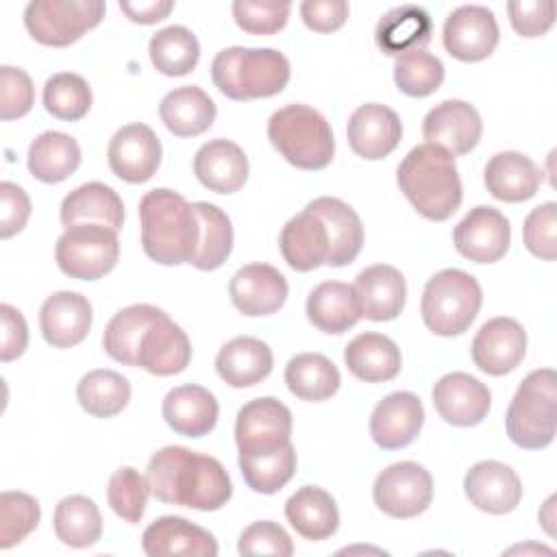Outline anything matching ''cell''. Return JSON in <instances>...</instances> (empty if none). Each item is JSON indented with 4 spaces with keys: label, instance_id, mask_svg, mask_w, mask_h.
<instances>
[{
    "label": "cell",
    "instance_id": "obj_17",
    "mask_svg": "<svg viewBox=\"0 0 557 557\" xmlns=\"http://www.w3.org/2000/svg\"><path fill=\"white\" fill-rule=\"evenodd\" d=\"M346 137L355 154L379 161L396 150L403 137V124L396 111L385 104L368 102L352 111L346 126Z\"/></svg>",
    "mask_w": 557,
    "mask_h": 557
},
{
    "label": "cell",
    "instance_id": "obj_31",
    "mask_svg": "<svg viewBox=\"0 0 557 557\" xmlns=\"http://www.w3.org/2000/svg\"><path fill=\"white\" fill-rule=\"evenodd\" d=\"M272 350L259 337L242 335L226 342L218 357L215 370L220 379L231 387H250L261 383L272 372Z\"/></svg>",
    "mask_w": 557,
    "mask_h": 557
},
{
    "label": "cell",
    "instance_id": "obj_1",
    "mask_svg": "<svg viewBox=\"0 0 557 557\" xmlns=\"http://www.w3.org/2000/svg\"><path fill=\"white\" fill-rule=\"evenodd\" d=\"M146 479L157 500L198 511H218L233 496V483L224 466L215 457L185 446L157 450L148 461Z\"/></svg>",
    "mask_w": 557,
    "mask_h": 557
},
{
    "label": "cell",
    "instance_id": "obj_22",
    "mask_svg": "<svg viewBox=\"0 0 557 557\" xmlns=\"http://www.w3.org/2000/svg\"><path fill=\"white\" fill-rule=\"evenodd\" d=\"M424 424V407L411 392L387 394L370 416V435L376 446L396 450L409 446Z\"/></svg>",
    "mask_w": 557,
    "mask_h": 557
},
{
    "label": "cell",
    "instance_id": "obj_41",
    "mask_svg": "<svg viewBox=\"0 0 557 557\" xmlns=\"http://www.w3.org/2000/svg\"><path fill=\"white\" fill-rule=\"evenodd\" d=\"M54 535L72 548L94 546L102 535V516L98 505L81 494L65 496L54 507Z\"/></svg>",
    "mask_w": 557,
    "mask_h": 557
},
{
    "label": "cell",
    "instance_id": "obj_43",
    "mask_svg": "<svg viewBox=\"0 0 557 557\" xmlns=\"http://www.w3.org/2000/svg\"><path fill=\"white\" fill-rule=\"evenodd\" d=\"M78 405L96 418L117 416L131 400V383L115 370H91L76 385Z\"/></svg>",
    "mask_w": 557,
    "mask_h": 557
},
{
    "label": "cell",
    "instance_id": "obj_36",
    "mask_svg": "<svg viewBox=\"0 0 557 557\" xmlns=\"http://www.w3.org/2000/svg\"><path fill=\"white\" fill-rule=\"evenodd\" d=\"M307 318L322 333H346L359 318V305L352 285L342 281H324L307 296Z\"/></svg>",
    "mask_w": 557,
    "mask_h": 557
},
{
    "label": "cell",
    "instance_id": "obj_46",
    "mask_svg": "<svg viewBox=\"0 0 557 557\" xmlns=\"http://www.w3.org/2000/svg\"><path fill=\"white\" fill-rule=\"evenodd\" d=\"M44 107L57 120L76 122L91 109V89L81 74H52L44 85Z\"/></svg>",
    "mask_w": 557,
    "mask_h": 557
},
{
    "label": "cell",
    "instance_id": "obj_3",
    "mask_svg": "<svg viewBox=\"0 0 557 557\" xmlns=\"http://www.w3.org/2000/svg\"><path fill=\"white\" fill-rule=\"evenodd\" d=\"M396 183L411 207L426 220L444 222L461 205V178L455 157L433 144L411 148L396 170Z\"/></svg>",
    "mask_w": 557,
    "mask_h": 557
},
{
    "label": "cell",
    "instance_id": "obj_33",
    "mask_svg": "<svg viewBox=\"0 0 557 557\" xmlns=\"http://www.w3.org/2000/svg\"><path fill=\"white\" fill-rule=\"evenodd\" d=\"M63 226L72 224H102L113 231L122 228L124 202L115 189L91 181L72 189L61 202Z\"/></svg>",
    "mask_w": 557,
    "mask_h": 557
},
{
    "label": "cell",
    "instance_id": "obj_10",
    "mask_svg": "<svg viewBox=\"0 0 557 557\" xmlns=\"http://www.w3.org/2000/svg\"><path fill=\"white\" fill-rule=\"evenodd\" d=\"M376 507L392 518H416L433 500V479L416 461H398L379 472L374 487Z\"/></svg>",
    "mask_w": 557,
    "mask_h": 557
},
{
    "label": "cell",
    "instance_id": "obj_40",
    "mask_svg": "<svg viewBox=\"0 0 557 557\" xmlns=\"http://www.w3.org/2000/svg\"><path fill=\"white\" fill-rule=\"evenodd\" d=\"M285 383L296 398L320 403L339 389L342 376L329 357L320 352H300L287 361Z\"/></svg>",
    "mask_w": 557,
    "mask_h": 557
},
{
    "label": "cell",
    "instance_id": "obj_34",
    "mask_svg": "<svg viewBox=\"0 0 557 557\" xmlns=\"http://www.w3.org/2000/svg\"><path fill=\"white\" fill-rule=\"evenodd\" d=\"M285 518L298 535L311 542L331 537L339 527V511L333 496L318 485L296 490L285 503Z\"/></svg>",
    "mask_w": 557,
    "mask_h": 557
},
{
    "label": "cell",
    "instance_id": "obj_47",
    "mask_svg": "<svg viewBox=\"0 0 557 557\" xmlns=\"http://www.w3.org/2000/svg\"><path fill=\"white\" fill-rule=\"evenodd\" d=\"M444 81L442 61L426 50H411L394 61V83L396 87L413 98L431 96L440 89Z\"/></svg>",
    "mask_w": 557,
    "mask_h": 557
},
{
    "label": "cell",
    "instance_id": "obj_12",
    "mask_svg": "<svg viewBox=\"0 0 557 557\" xmlns=\"http://www.w3.org/2000/svg\"><path fill=\"white\" fill-rule=\"evenodd\" d=\"M442 41L450 57L474 63L487 59L498 46V24L492 9L483 4H461L448 13Z\"/></svg>",
    "mask_w": 557,
    "mask_h": 557
},
{
    "label": "cell",
    "instance_id": "obj_24",
    "mask_svg": "<svg viewBox=\"0 0 557 557\" xmlns=\"http://www.w3.org/2000/svg\"><path fill=\"white\" fill-rule=\"evenodd\" d=\"M91 302L76 292H54L39 309V329L54 348L81 344L91 329Z\"/></svg>",
    "mask_w": 557,
    "mask_h": 557
},
{
    "label": "cell",
    "instance_id": "obj_6",
    "mask_svg": "<svg viewBox=\"0 0 557 557\" xmlns=\"http://www.w3.org/2000/svg\"><path fill=\"white\" fill-rule=\"evenodd\" d=\"M557 376L550 368L533 370L518 385L507 413L505 426L509 440L527 450H540L555 440Z\"/></svg>",
    "mask_w": 557,
    "mask_h": 557
},
{
    "label": "cell",
    "instance_id": "obj_20",
    "mask_svg": "<svg viewBox=\"0 0 557 557\" xmlns=\"http://www.w3.org/2000/svg\"><path fill=\"white\" fill-rule=\"evenodd\" d=\"M433 405L448 424L474 426L487 416L492 394L476 376L448 372L433 385Z\"/></svg>",
    "mask_w": 557,
    "mask_h": 557
},
{
    "label": "cell",
    "instance_id": "obj_9",
    "mask_svg": "<svg viewBox=\"0 0 557 557\" xmlns=\"http://www.w3.org/2000/svg\"><path fill=\"white\" fill-rule=\"evenodd\" d=\"M104 11L100 0H33L24 9V26L35 41L63 48L96 28Z\"/></svg>",
    "mask_w": 557,
    "mask_h": 557
},
{
    "label": "cell",
    "instance_id": "obj_30",
    "mask_svg": "<svg viewBox=\"0 0 557 557\" xmlns=\"http://www.w3.org/2000/svg\"><path fill=\"white\" fill-rule=\"evenodd\" d=\"M278 246L287 265L298 272H311L329 259L326 226L307 209L287 220L278 235Z\"/></svg>",
    "mask_w": 557,
    "mask_h": 557
},
{
    "label": "cell",
    "instance_id": "obj_14",
    "mask_svg": "<svg viewBox=\"0 0 557 557\" xmlns=\"http://www.w3.org/2000/svg\"><path fill=\"white\" fill-rule=\"evenodd\" d=\"M107 161L117 178L126 183H146L161 165V141L148 124H126L111 137Z\"/></svg>",
    "mask_w": 557,
    "mask_h": 557
},
{
    "label": "cell",
    "instance_id": "obj_11",
    "mask_svg": "<svg viewBox=\"0 0 557 557\" xmlns=\"http://www.w3.org/2000/svg\"><path fill=\"white\" fill-rule=\"evenodd\" d=\"M292 411L272 396L246 403L235 420V442L244 455L272 453L289 444Z\"/></svg>",
    "mask_w": 557,
    "mask_h": 557
},
{
    "label": "cell",
    "instance_id": "obj_42",
    "mask_svg": "<svg viewBox=\"0 0 557 557\" xmlns=\"http://www.w3.org/2000/svg\"><path fill=\"white\" fill-rule=\"evenodd\" d=\"M200 224V239L194 259L189 261L198 270H218L233 250L231 218L211 202H191Z\"/></svg>",
    "mask_w": 557,
    "mask_h": 557
},
{
    "label": "cell",
    "instance_id": "obj_18",
    "mask_svg": "<svg viewBox=\"0 0 557 557\" xmlns=\"http://www.w3.org/2000/svg\"><path fill=\"white\" fill-rule=\"evenodd\" d=\"M463 492L476 509L503 516L518 507L522 498V481L507 463L485 459L466 472Z\"/></svg>",
    "mask_w": 557,
    "mask_h": 557
},
{
    "label": "cell",
    "instance_id": "obj_4",
    "mask_svg": "<svg viewBox=\"0 0 557 557\" xmlns=\"http://www.w3.org/2000/svg\"><path fill=\"white\" fill-rule=\"evenodd\" d=\"M289 61L274 48L233 46L211 61L215 87L231 100H255L281 94L289 83Z\"/></svg>",
    "mask_w": 557,
    "mask_h": 557
},
{
    "label": "cell",
    "instance_id": "obj_25",
    "mask_svg": "<svg viewBox=\"0 0 557 557\" xmlns=\"http://www.w3.org/2000/svg\"><path fill=\"white\" fill-rule=\"evenodd\" d=\"M191 359V344L187 333L163 311L144 333L137 366L157 376L178 374Z\"/></svg>",
    "mask_w": 557,
    "mask_h": 557
},
{
    "label": "cell",
    "instance_id": "obj_2",
    "mask_svg": "<svg viewBox=\"0 0 557 557\" xmlns=\"http://www.w3.org/2000/svg\"><path fill=\"white\" fill-rule=\"evenodd\" d=\"M141 248L161 265L189 263L200 239L194 205L174 189H152L139 200Z\"/></svg>",
    "mask_w": 557,
    "mask_h": 557
},
{
    "label": "cell",
    "instance_id": "obj_44",
    "mask_svg": "<svg viewBox=\"0 0 557 557\" xmlns=\"http://www.w3.org/2000/svg\"><path fill=\"white\" fill-rule=\"evenodd\" d=\"M148 52L157 72L165 76H185L198 65L200 44L189 28L174 24L150 37Z\"/></svg>",
    "mask_w": 557,
    "mask_h": 557
},
{
    "label": "cell",
    "instance_id": "obj_29",
    "mask_svg": "<svg viewBox=\"0 0 557 557\" xmlns=\"http://www.w3.org/2000/svg\"><path fill=\"white\" fill-rule=\"evenodd\" d=\"M487 191L503 202H522L535 196L542 185V170L522 152L505 150L494 154L483 172Z\"/></svg>",
    "mask_w": 557,
    "mask_h": 557
},
{
    "label": "cell",
    "instance_id": "obj_26",
    "mask_svg": "<svg viewBox=\"0 0 557 557\" xmlns=\"http://www.w3.org/2000/svg\"><path fill=\"white\" fill-rule=\"evenodd\" d=\"M305 209L315 213L326 226V235H329L326 265L342 268L352 263L363 246V224L357 211L348 202L331 196H320L311 200Z\"/></svg>",
    "mask_w": 557,
    "mask_h": 557
},
{
    "label": "cell",
    "instance_id": "obj_23",
    "mask_svg": "<svg viewBox=\"0 0 557 557\" xmlns=\"http://www.w3.org/2000/svg\"><path fill=\"white\" fill-rule=\"evenodd\" d=\"M355 296L361 318L387 322L400 315L407 300V283L398 268L376 263L361 270L355 278Z\"/></svg>",
    "mask_w": 557,
    "mask_h": 557
},
{
    "label": "cell",
    "instance_id": "obj_16",
    "mask_svg": "<svg viewBox=\"0 0 557 557\" xmlns=\"http://www.w3.org/2000/svg\"><path fill=\"white\" fill-rule=\"evenodd\" d=\"M483 122L479 111L463 100H444L433 107L422 122L426 144L444 148L448 154H468L481 139Z\"/></svg>",
    "mask_w": 557,
    "mask_h": 557
},
{
    "label": "cell",
    "instance_id": "obj_54",
    "mask_svg": "<svg viewBox=\"0 0 557 557\" xmlns=\"http://www.w3.org/2000/svg\"><path fill=\"white\" fill-rule=\"evenodd\" d=\"M507 13L513 30L522 37H542L555 24L553 0H511Z\"/></svg>",
    "mask_w": 557,
    "mask_h": 557
},
{
    "label": "cell",
    "instance_id": "obj_7",
    "mask_svg": "<svg viewBox=\"0 0 557 557\" xmlns=\"http://www.w3.org/2000/svg\"><path fill=\"white\" fill-rule=\"evenodd\" d=\"M481 302L483 292L479 281L463 270L446 268L426 281L420 313L431 333L453 337L468 331Z\"/></svg>",
    "mask_w": 557,
    "mask_h": 557
},
{
    "label": "cell",
    "instance_id": "obj_32",
    "mask_svg": "<svg viewBox=\"0 0 557 557\" xmlns=\"http://www.w3.org/2000/svg\"><path fill=\"white\" fill-rule=\"evenodd\" d=\"M433 35L431 15L418 4H400L389 9L376 24L374 41L389 54L400 57L411 50H424Z\"/></svg>",
    "mask_w": 557,
    "mask_h": 557
},
{
    "label": "cell",
    "instance_id": "obj_38",
    "mask_svg": "<svg viewBox=\"0 0 557 557\" xmlns=\"http://www.w3.org/2000/svg\"><path fill=\"white\" fill-rule=\"evenodd\" d=\"M161 313L163 309L146 302L128 305L120 309L104 329V335H102L104 352L117 363L137 368V352H139L141 337Z\"/></svg>",
    "mask_w": 557,
    "mask_h": 557
},
{
    "label": "cell",
    "instance_id": "obj_57",
    "mask_svg": "<svg viewBox=\"0 0 557 557\" xmlns=\"http://www.w3.org/2000/svg\"><path fill=\"white\" fill-rule=\"evenodd\" d=\"M0 322H2V342H0V359L13 361L20 355H24L28 346V326L24 315L11 307V305H0Z\"/></svg>",
    "mask_w": 557,
    "mask_h": 557
},
{
    "label": "cell",
    "instance_id": "obj_53",
    "mask_svg": "<svg viewBox=\"0 0 557 557\" xmlns=\"http://www.w3.org/2000/svg\"><path fill=\"white\" fill-rule=\"evenodd\" d=\"M35 102V87L30 76L13 65L0 67V117H24Z\"/></svg>",
    "mask_w": 557,
    "mask_h": 557
},
{
    "label": "cell",
    "instance_id": "obj_35",
    "mask_svg": "<svg viewBox=\"0 0 557 557\" xmlns=\"http://www.w3.org/2000/svg\"><path fill=\"white\" fill-rule=\"evenodd\" d=\"M215 113V102L196 85L168 91L159 104L161 122L176 137L202 135L213 124Z\"/></svg>",
    "mask_w": 557,
    "mask_h": 557
},
{
    "label": "cell",
    "instance_id": "obj_52",
    "mask_svg": "<svg viewBox=\"0 0 557 557\" xmlns=\"http://www.w3.org/2000/svg\"><path fill=\"white\" fill-rule=\"evenodd\" d=\"M239 555H276V557H289L294 553L292 537L287 531L272 522V520H259L248 524L237 542Z\"/></svg>",
    "mask_w": 557,
    "mask_h": 557
},
{
    "label": "cell",
    "instance_id": "obj_13",
    "mask_svg": "<svg viewBox=\"0 0 557 557\" xmlns=\"http://www.w3.org/2000/svg\"><path fill=\"white\" fill-rule=\"evenodd\" d=\"M511 242L509 220L494 207L470 209L453 231L457 252L474 263H494L505 257Z\"/></svg>",
    "mask_w": 557,
    "mask_h": 557
},
{
    "label": "cell",
    "instance_id": "obj_56",
    "mask_svg": "<svg viewBox=\"0 0 557 557\" xmlns=\"http://www.w3.org/2000/svg\"><path fill=\"white\" fill-rule=\"evenodd\" d=\"M350 7L346 0H305L300 2L302 22L315 33H333L348 20Z\"/></svg>",
    "mask_w": 557,
    "mask_h": 557
},
{
    "label": "cell",
    "instance_id": "obj_21",
    "mask_svg": "<svg viewBox=\"0 0 557 557\" xmlns=\"http://www.w3.org/2000/svg\"><path fill=\"white\" fill-rule=\"evenodd\" d=\"M144 553L150 557H215L218 542L215 537L181 518V516H161L150 522L141 535Z\"/></svg>",
    "mask_w": 557,
    "mask_h": 557
},
{
    "label": "cell",
    "instance_id": "obj_51",
    "mask_svg": "<svg viewBox=\"0 0 557 557\" xmlns=\"http://www.w3.org/2000/svg\"><path fill=\"white\" fill-rule=\"evenodd\" d=\"M527 250L544 261H553L557 257V205L544 202L535 207L522 228Z\"/></svg>",
    "mask_w": 557,
    "mask_h": 557
},
{
    "label": "cell",
    "instance_id": "obj_27",
    "mask_svg": "<svg viewBox=\"0 0 557 557\" xmlns=\"http://www.w3.org/2000/svg\"><path fill=\"white\" fill-rule=\"evenodd\" d=\"M161 413L174 433L185 437H202L213 431L220 407L207 387L187 383L172 387L165 394Z\"/></svg>",
    "mask_w": 557,
    "mask_h": 557
},
{
    "label": "cell",
    "instance_id": "obj_58",
    "mask_svg": "<svg viewBox=\"0 0 557 557\" xmlns=\"http://www.w3.org/2000/svg\"><path fill=\"white\" fill-rule=\"evenodd\" d=\"M174 9L172 0H139V2H120V11L135 24H157L170 15Z\"/></svg>",
    "mask_w": 557,
    "mask_h": 557
},
{
    "label": "cell",
    "instance_id": "obj_49",
    "mask_svg": "<svg viewBox=\"0 0 557 557\" xmlns=\"http://www.w3.org/2000/svg\"><path fill=\"white\" fill-rule=\"evenodd\" d=\"M150 494L152 492H150L148 479L131 466L115 470L109 479L107 500L115 511V516L128 524H137L141 520Z\"/></svg>",
    "mask_w": 557,
    "mask_h": 557
},
{
    "label": "cell",
    "instance_id": "obj_48",
    "mask_svg": "<svg viewBox=\"0 0 557 557\" xmlns=\"http://www.w3.org/2000/svg\"><path fill=\"white\" fill-rule=\"evenodd\" d=\"M41 509L35 496L26 492H2L0 494V548H13L30 531L37 529Z\"/></svg>",
    "mask_w": 557,
    "mask_h": 557
},
{
    "label": "cell",
    "instance_id": "obj_55",
    "mask_svg": "<svg viewBox=\"0 0 557 557\" xmlns=\"http://www.w3.org/2000/svg\"><path fill=\"white\" fill-rule=\"evenodd\" d=\"M30 218V198L28 194L11 183H0V237L9 239L20 233Z\"/></svg>",
    "mask_w": 557,
    "mask_h": 557
},
{
    "label": "cell",
    "instance_id": "obj_45",
    "mask_svg": "<svg viewBox=\"0 0 557 557\" xmlns=\"http://www.w3.org/2000/svg\"><path fill=\"white\" fill-rule=\"evenodd\" d=\"M239 470L246 485L257 494H276L289 483L296 472V450L289 444L272 453L244 455L239 453Z\"/></svg>",
    "mask_w": 557,
    "mask_h": 557
},
{
    "label": "cell",
    "instance_id": "obj_19",
    "mask_svg": "<svg viewBox=\"0 0 557 557\" xmlns=\"http://www.w3.org/2000/svg\"><path fill=\"white\" fill-rule=\"evenodd\" d=\"M287 292L285 276L270 263H248L228 283L233 305L250 318L278 311L287 300Z\"/></svg>",
    "mask_w": 557,
    "mask_h": 557
},
{
    "label": "cell",
    "instance_id": "obj_28",
    "mask_svg": "<svg viewBox=\"0 0 557 557\" xmlns=\"http://www.w3.org/2000/svg\"><path fill=\"white\" fill-rule=\"evenodd\" d=\"M196 178L215 194L239 191L248 178V157L231 139H211L194 154Z\"/></svg>",
    "mask_w": 557,
    "mask_h": 557
},
{
    "label": "cell",
    "instance_id": "obj_8",
    "mask_svg": "<svg viewBox=\"0 0 557 557\" xmlns=\"http://www.w3.org/2000/svg\"><path fill=\"white\" fill-rule=\"evenodd\" d=\"M120 257L117 231L102 224L65 226L54 246L59 270L78 281H96L109 274Z\"/></svg>",
    "mask_w": 557,
    "mask_h": 557
},
{
    "label": "cell",
    "instance_id": "obj_5",
    "mask_svg": "<svg viewBox=\"0 0 557 557\" xmlns=\"http://www.w3.org/2000/svg\"><path fill=\"white\" fill-rule=\"evenodd\" d=\"M268 139L300 170H322L333 161L335 139L326 117L307 104H285L268 120Z\"/></svg>",
    "mask_w": 557,
    "mask_h": 557
},
{
    "label": "cell",
    "instance_id": "obj_37",
    "mask_svg": "<svg viewBox=\"0 0 557 557\" xmlns=\"http://www.w3.org/2000/svg\"><path fill=\"white\" fill-rule=\"evenodd\" d=\"M346 368L366 383L392 381L403 366L398 346L381 333H359L344 350Z\"/></svg>",
    "mask_w": 557,
    "mask_h": 557
},
{
    "label": "cell",
    "instance_id": "obj_15",
    "mask_svg": "<svg viewBox=\"0 0 557 557\" xmlns=\"http://www.w3.org/2000/svg\"><path fill=\"white\" fill-rule=\"evenodd\" d=\"M474 366L492 376H503L520 366L527 352V331L513 318L498 315L487 320L472 339Z\"/></svg>",
    "mask_w": 557,
    "mask_h": 557
},
{
    "label": "cell",
    "instance_id": "obj_50",
    "mask_svg": "<svg viewBox=\"0 0 557 557\" xmlns=\"http://www.w3.org/2000/svg\"><path fill=\"white\" fill-rule=\"evenodd\" d=\"M233 17L235 24L250 33V35H274L285 28L287 17L292 13L289 2H274V0H235L233 2Z\"/></svg>",
    "mask_w": 557,
    "mask_h": 557
},
{
    "label": "cell",
    "instance_id": "obj_39",
    "mask_svg": "<svg viewBox=\"0 0 557 557\" xmlns=\"http://www.w3.org/2000/svg\"><path fill=\"white\" fill-rule=\"evenodd\" d=\"M28 172L41 183H61L81 165V146L61 131H46L28 146Z\"/></svg>",
    "mask_w": 557,
    "mask_h": 557
}]
</instances>
